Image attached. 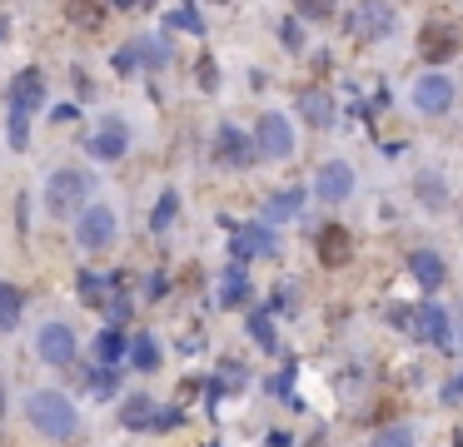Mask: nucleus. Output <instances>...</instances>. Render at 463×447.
Instances as JSON below:
<instances>
[{"label": "nucleus", "mask_w": 463, "mask_h": 447, "mask_svg": "<svg viewBox=\"0 0 463 447\" xmlns=\"http://www.w3.org/2000/svg\"><path fill=\"white\" fill-rule=\"evenodd\" d=\"M26 418H30V427H40L45 437H70L80 427L76 403L65 393H55V388H36V393L26 397Z\"/></svg>", "instance_id": "nucleus-1"}, {"label": "nucleus", "mask_w": 463, "mask_h": 447, "mask_svg": "<svg viewBox=\"0 0 463 447\" xmlns=\"http://www.w3.org/2000/svg\"><path fill=\"white\" fill-rule=\"evenodd\" d=\"M90 184H95V179H90L85 169H70V164H65V169H55L51 174V184H45V209L55 214V219H70V214H85L90 204Z\"/></svg>", "instance_id": "nucleus-2"}, {"label": "nucleus", "mask_w": 463, "mask_h": 447, "mask_svg": "<svg viewBox=\"0 0 463 447\" xmlns=\"http://www.w3.org/2000/svg\"><path fill=\"white\" fill-rule=\"evenodd\" d=\"M40 99H45V80L40 70H20L11 85V145L26 149L30 145V114L40 110Z\"/></svg>", "instance_id": "nucleus-3"}, {"label": "nucleus", "mask_w": 463, "mask_h": 447, "mask_svg": "<svg viewBox=\"0 0 463 447\" xmlns=\"http://www.w3.org/2000/svg\"><path fill=\"white\" fill-rule=\"evenodd\" d=\"M76 244L90 248V254H100V248L115 244V209L110 204H90L85 214L76 219Z\"/></svg>", "instance_id": "nucleus-4"}, {"label": "nucleus", "mask_w": 463, "mask_h": 447, "mask_svg": "<svg viewBox=\"0 0 463 447\" xmlns=\"http://www.w3.org/2000/svg\"><path fill=\"white\" fill-rule=\"evenodd\" d=\"M254 149H259L264 160H289L294 154V129H289L284 114H264L254 124Z\"/></svg>", "instance_id": "nucleus-5"}, {"label": "nucleus", "mask_w": 463, "mask_h": 447, "mask_svg": "<svg viewBox=\"0 0 463 447\" xmlns=\"http://www.w3.org/2000/svg\"><path fill=\"white\" fill-rule=\"evenodd\" d=\"M40 358L55 363V368H70V358H76V328H65V323H45L36 338Z\"/></svg>", "instance_id": "nucleus-6"}, {"label": "nucleus", "mask_w": 463, "mask_h": 447, "mask_svg": "<svg viewBox=\"0 0 463 447\" xmlns=\"http://www.w3.org/2000/svg\"><path fill=\"white\" fill-rule=\"evenodd\" d=\"M419 55H424V60H453V55H459V30H453L449 20H428L424 30H419Z\"/></svg>", "instance_id": "nucleus-7"}, {"label": "nucleus", "mask_w": 463, "mask_h": 447, "mask_svg": "<svg viewBox=\"0 0 463 447\" xmlns=\"http://www.w3.org/2000/svg\"><path fill=\"white\" fill-rule=\"evenodd\" d=\"M314 194L324 199V204H344V199L354 194V169L344 160H329L324 169H319V179H314Z\"/></svg>", "instance_id": "nucleus-8"}, {"label": "nucleus", "mask_w": 463, "mask_h": 447, "mask_svg": "<svg viewBox=\"0 0 463 447\" xmlns=\"http://www.w3.org/2000/svg\"><path fill=\"white\" fill-rule=\"evenodd\" d=\"M413 105L424 114H443L453 105V80L449 74H424V80H413Z\"/></svg>", "instance_id": "nucleus-9"}, {"label": "nucleus", "mask_w": 463, "mask_h": 447, "mask_svg": "<svg viewBox=\"0 0 463 447\" xmlns=\"http://www.w3.org/2000/svg\"><path fill=\"white\" fill-rule=\"evenodd\" d=\"M214 160L229 164V169H244V164L254 160V149H250V139L239 135L235 124H220V135H214Z\"/></svg>", "instance_id": "nucleus-10"}, {"label": "nucleus", "mask_w": 463, "mask_h": 447, "mask_svg": "<svg viewBox=\"0 0 463 447\" xmlns=\"http://www.w3.org/2000/svg\"><path fill=\"white\" fill-rule=\"evenodd\" d=\"M130 149V129H125V120H105L95 135H90V154L95 160H120Z\"/></svg>", "instance_id": "nucleus-11"}, {"label": "nucleus", "mask_w": 463, "mask_h": 447, "mask_svg": "<svg viewBox=\"0 0 463 447\" xmlns=\"http://www.w3.org/2000/svg\"><path fill=\"white\" fill-rule=\"evenodd\" d=\"M349 254H354L349 229H344V224H324V229H319V263H329V269H344V263H349Z\"/></svg>", "instance_id": "nucleus-12"}, {"label": "nucleus", "mask_w": 463, "mask_h": 447, "mask_svg": "<svg viewBox=\"0 0 463 447\" xmlns=\"http://www.w3.org/2000/svg\"><path fill=\"white\" fill-rule=\"evenodd\" d=\"M120 418H125V427H164V422H175V412H155L150 397H130Z\"/></svg>", "instance_id": "nucleus-13"}, {"label": "nucleus", "mask_w": 463, "mask_h": 447, "mask_svg": "<svg viewBox=\"0 0 463 447\" xmlns=\"http://www.w3.org/2000/svg\"><path fill=\"white\" fill-rule=\"evenodd\" d=\"M299 110H304V120H309V124L329 129V120H334V99H329V90H304Z\"/></svg>", "instance_id": "nucleus-14"}, {"label": "nucleus", "mask_w": 463, "mask_h": 447, "mask_svg": "<svg viewBox=\"0 0 463 447\" xmlns=\"http://www.w3.org/2000/svg\"><path fill=\"white\" fill-rule=\"evenodd\" d=\"M409 269H413V278H419L424 288H438V284H443V259H438L434 248H419V254L409 259Z\"/></svg>", "instance_id": "nucleus-15"}, {"label": "nucleus", "mask_w": 463, "mask_h": 447, "mask_svg": "<svg viewBox=\"0 0 463 447\" xmlns=\"http://www.w3.org/2000/svg\"><path fill=\"white\" fill-rule=\"evenodd\" d=\"M65 15H70V25H80V30H95V25L105 20V0H65Z\"/></svg>", "instance_id": "nucleus-16"}, {"label": "nucleus", "mask_w": 463, "mask_h": 447, "mask_svg": "<svg viewBox=\"0 0 463 447\" xmlns=\"http://www.w3.org/2000/svg\"><path fill=\"white\" fill-rule=\"evenodd\" d=\"M235 254H275V234L259 229V224H250V229L235 234Z\"/></svg>", "instance_id": "nucleus-17"}, {"label": "nucleus", "mask_w": 463, "mask_h": 447, "mask_svg": "<svg viewBox=\"0 0 463 447\" xmlns=\"http://www.w3.org/2000/svg\"><path fill=\"white\" fill-rule=\"evenodd\" d=\"M419 323H424V333L434 338L438 348H449V338H453V333H449V313L438 309V303H428V309L419 313Z\"/></svg>", "instance_id": "nucleus-18"}, {"label": "nucleus", "mask_w": 463, "mask_h": 447, "mask_svg": "<svg viewBox=\"0 0 463 447\" xmlns=\"http://www.w3.org/2000/svg\"><path fill=\"white\" fill-rule=\"evenodd\" d=\"M15 323H20V288L0 284V333H11Z\"/></svg>", "instance_id": "nucleus-19"}, {"label": "nucleus", "mask_w": 463, "mask_h": 447, "mask_svg": "<svg viewBox=\"0 0 463 447\" xmlns=\"http://www.w3.org/2000/svg\"><path fill=\"white\" fill-rule=\"evenodd\" d=\"M130 363H135L140 372H150V368H160V348H155V338H145V333H140L135 343H130Z\"/></svg>", "instance_id": "nucleus-20"}, {"label": "nucleus", "mask_w": 463, "mask_h": 447, "mask_svg": "<svg viewBox=\"0 0 463 447\" xmlns=\"http://www.w3.org/2000/svg\"><path fill=\"white\" fill-rule=\"evenodd\" d=\"M244 294H250L244 273H239V269H229V273H225V284H220V303H225V309H235V303H244Z\"/></svg>", "instance_id": "nucleus-21"}, {"label": "nucleus", "mask_w": 463, "mask_h": 447, "mask_svg": "<svg viewBox=\"0 0 463 447\" xmlns=\"http://www.w3.org/2000/svg\"><path fill=\"white\" fill-rule=\"evenodd\" d=\"M299 204H304L299 189H289V194H275V199H269V219H294V214H299Z\"/></svg>", "instance_id": "nucleus-22"}, {"label": "nucleus", "mask_w": 463, "mask_h": 447, "mask_svg": "<svg viewBox=\"0 0 463 447\" xmlns=\"http://www.w3.org/2000/svg\"><path fill=\"white\" fill-rule=\"evenodd\" d=\"M105 288H110V278H100V273H80V298H85V303H95V309H100V303H105Z\"/></svg>", "instance_id": "nucleus-23"}, {"label": "nucleus", "mask_w": 463, "mask_h": 447, "mask_svg": "<svg viewBox=\"0 0 463 447\" xmlns=\"http://www.w3.org/2000/svg\"><path fill=\"white\" fill-rule=\"evenodd\" d=\"M120 348H125L120 328H105V333H100V368H115V358H120Z\"/></svg>", "instance_id": "nucleus-24"}, {"label": "nucleus", "mask_w": 463, "mask_h": 447, "mask_svg": "<svg viewBox=\"0 0 463 447\" xmlns=\"http://www.w3.org/2000/svg\"><path fill=\"white\" fill-rule=\"evenodd\" d=\"M135 55L145 65H164L170 60V50H164V40H135Z\"/></svg>", "instance_id": "nucleus-25"}, {"label": "nucleus", "mask_w": 463, "mask_h": 447, "mask_svg": "<svg viewBox=\"0 0 463 447\" xmlns=\"http://www.w3.org/2000/svg\"><path fill=\"white\" fill-rule=\"evenodd\" d=\"M369 447H413V433L409 427H384V433H374Z\"/></svg>", "instance_id": "nucleus-26"}, {"label": "nucleus", "mask_w": 463, "mask_h": 447, "mask_svg": "<svg viewBox=\"0 0 463 447\" xmlns=\"http://www.w3.org/2000/svg\"><path fill=\"white\" fill-rule=\"evenodd\" d=\"M334 5H339V0H294V11H299L304 20H324Z\"/></svg>", "instance_id": "nucleus-27"}, {"label": "nucleus", "mask_w": 463, "mask_h": 447, "mask_svg": "<svg viewBox=\"0 0 463 447\" xmlns=\"http://www.w3.org/2000/svg\"><path fill=\"white\" fill-rule=\"evenodd\" d=\"M419 194L428 199V209H443V184H438L434 174H419Z\"/></svg>", "instance_id": "nucleus-28"}, {"label": "nucleus", "mask_w": 463, "mask_h": 447, "mask_svg": "<svg viewBox=\"0 0 463 447\" xmlns=\"http://www.w3.org/2000/svg\"><path fill=\"white\" fill-rule=\"evenodd\" d=\"M175 209H180V199L175 194H160V204H155V229H170V219H175Z\"/></svg>", "instance_id": "nucleus-29"}, {"label": "nucleus", "mask_w": 463, "mask_h": 447, "mask_svg": "<svg viewBox=\"0 0 463 447\" xmlns=\"http://www.w3.org/2000/svg\"><path fill=\"white\" fill-rule=\"evenodd\" d=\"M170 25H180V30H189V35H200V30H204V25H200V15L189 11V5H185V11H175V15H170Z\"/></svg>", "instance_id": "nucleus-30"}, {"label": "nucleus", "mask_w": 463, "mask_h": 447, "mask_svg": "<svg viewBox=\"0 0 463 447\" xmlns=\"http://www.w3.org/2000/svg\"><path fill=\"white\" fill-rule=\"evenodd\" d=\"M279 35H284V45H289V50H299V45H304L299 25H289V20H284V30H279Z\"/></svg>", "instance_id": "nucleus-31"}, {"label": "nucleus", "mask_w": 463, "mask_h": 447, "mask_svg": "<svg viewBox=\"0 0 463 447\" xmlns=\"http://www.w3.org/2000/svg\"><path fill=\"white\" fill-rule=\"evenodd\" d=\"M250 328H254V338H259V343H264V348L275 343V333H269V318H254V323H250Z\"/></svg>", "instance_id": "nucleus-32"}, {"label": "nucleus", "mask_w": 463, "mask_h": 447, "mask_svg": "<svg viewBox=\"0 0 463 447\" xmlns=\"http://www.w3.org/2000/svg\"><path fill=\"white\" fill-rule=\"evenodd\" d=\"M369 11H374V5H363V25H369ZM388 25V15H384V5H379V15H374V30H384Z\"/></svg>", "instance_id": "nucleus-33"}, {"label": "nucleus", "mask_w": 463, "mask_h": 447, "mask_svg": "<svg viewBox=\"0 0 463 447\" xmlns=\"http://www.w3.org/2000/svg\"><path fill=\"white\" fill-rule=\"evenodd\" d=\"M0 408H5V388H0Z\"/></svg>", "instance_id": "nucleus-34"}, {"label": "nucleus", "mask_w": 463, "mask_h": 447, "mask_svg": "<svg viewBox=\"0 0 463 447\" xmlns=\"http://www.w3.org/2000/svg\"><path fill=\"white\" fill-rule=\"evenodd\" d=\"M214 5H229V0H214Z\"/></svg>", "instance_id": "nucleus-35"}, {"label": "nucleus", "mask_w": 463, "mask_h": 447, "mask_svg": "<svg viewBox=\"0 0 463 447\" xmlns=\"http://www.w3.org/2000/svg\"><path fill=\"white\" fill-rule=\"evenodd\" d=\"M145 5H155V0H145Z\"/></svg>", "instance_id": "nucleus-36"}]
</instances>
